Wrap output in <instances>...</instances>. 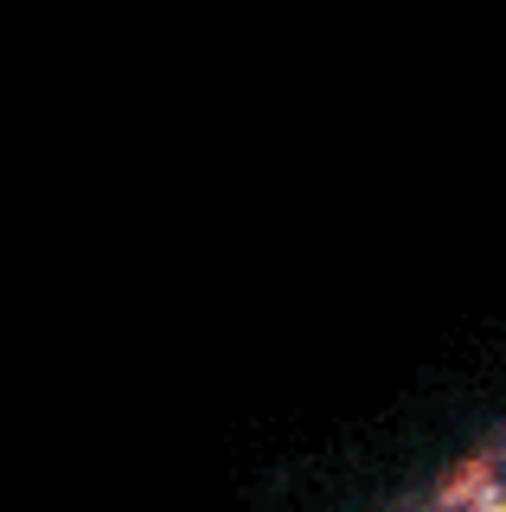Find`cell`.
I'll return each mask as SVG.
<instances>
[{"mask_svg":"<svg viewBox=\"0 0 506 512\" xmlns=\"http://www.w3.org/2000/svg\"><path fill=\"white\" fill-rule=\"evenodd\" d=\"M487 512H506V506H487Z\"/></svg>","mask_w":506,"mask_h":512,"instance_id":"obj_1","label":"cell"}]
</instances>
